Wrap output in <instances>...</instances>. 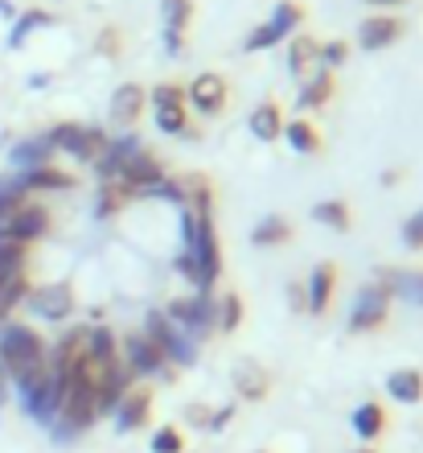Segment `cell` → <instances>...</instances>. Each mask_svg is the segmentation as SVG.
Masks as SVG:
<instances>
[{"label":"cell","mask_w":423,"mask_h":453,"mask_svg":"<svg viewBox=\"0 0 423 453\" xmlns=\"http://www.w3.org/2000/svg\"><path fill=\"white\" fill-rule=\"evenodd\" d=\"M165 318L181 330V334H189L193 342H201V338L214 330V301H210V293H198V297H177V301H169Z\"/></svg>","instance_id":"obj_4"},{"label":"cell","mask_w":423,"mask_h":453,"mask_svg":"<svg viewBox=\"0 0 423 453\" xmlns=\"http://www.w3.org/2000/svg\"><path fill=\"white\" fill-rule=\"evenodd\" d=\"M358 453H374V449H358Z\"/></svg>","instance_id":"obj_44"},{"label":"cell","mask_w":423,"mask_h":453,"mask_svg":"<svg viewBox=\"0 0 423 453\" xmlns=\"http://www.w3.org/2000/svg\"><path fill=\"white\" fill-rule=\"evenodd\" d=\"M366 4H374V9H395V4H407V0H366Z\"/></svg>","instance_id":"obj_42"},{"label":"cell","mask_w":423,"mask_h":453,"mask_svg":"<svg viewBox=\"0 0 423 453\" xmlns=\"http://www.w3.org/2000/svg\"><path fill=\"white\" fill-rule=\"evenodd\" d=\"M226 96H230V91H226V79L223 74H214V71L198 74V79L189 83V91H185V99L201 111V116H218V111L226 108Z\"/></svg>","instance_id":"obj_10"},{"label":"cell","mask_w":423,"mask_h":453,"mask_svg":"<svg viewBox=\"0 0 423 453\" xmlns=\"http://www.w3.org/2000/svg\"><path fill=\"white\" fill-rule=\"evenodd\" d=\"M124 363H128V371H136V375H156V371L165 367V355L144 334H128L124 338Z\"/></svg>","instance_id":"obj_14"},{"label":"cell","mask_w":423,"mask_h":453,"mask_svg":"<svg viewBox=\"0 0 423 453\" xmlns=\"http://www.w3.org/2000/svg\"><path fill=\"white\" fill-rule=\"evenodd\" d=\"M54 149H62V153H71V157H79V161H99L103 157V149H107V136H103V128H87V124H58V128L46 136Z\"/></svg>","instance_id":"obj_6"},{"label":"cell","mask_w":423,"mask_h":453,"mask_svg":"<svg viewBox=\"0 0 423 453\" xmlns=\"http://www.w3.org/2000/svg\"><path fill=\"white\" fill-rule=\"evenodd\" d=\"M49 153H54V144L46 141V136H34V141H21V144H12V169L17 173H25V169H37V165H49Z\"/></svg>","instance_id":"obj_21"},{"label":"cell","mask_w":423,"mask_h":453,"mask_svg":"<svg viewBox=\"0 0 423 453\" xmlns=\"http://www.w3.org/2000/svg\"><path fill=\"white\" fill-rule=\"evenodd\" d=\"M17 178H21V186L29 194H34V190H71V186H74L71 173H62V169H54V165L25 169V173H17Z\"/></svg>","instance_id":"obj_24"},{"label":"cell","mask_w":423,"mask_h":453,"mask_svg":"<svg viewBox=\"0 0 423 453\" xmlns=\"http://www.w3.org/2000/svg\"><path fill=\"white\" fill-rule=\"evenodd\" d=\"M235 392L243 395V400H263V395L271 392L268 371L259 367V363H251V358H238L235 363Z\"/></svg>","instance_id":"obj_18"},{"label":"cell","mask_w":423,"mask_h":453,"mask_svg":"<svg viewBox=\"0 0 423 453\" xmlns=\"http://www.w3.org/2000/svg\"><path fill=\"white\" fill-rule=\"evenodd\" d=\"M153 104H156V108H185V87L161 83V87L153 91Z\"/></svg>","instance_id":"obj_36"},{"label":"cell","mask_w":423,"mask_h":453,"mask_svg":"<svg viewBox=\"0 0 423 453\" xmlns=\"http://www.w3.org/2000/svg\"><path fill=\"white\" fill-rule=\"evenodd\" d=\"M403 37V21L399 17H387V12H378V17H366L362 29H358V46L362 50H382L390 42H399Z\"/></svg>","instance_id":"obj_15"},{"label":"cell","mask_w":423,"mask_h":453,"mask_svg":"<svg viewBox=\"0 0 423 453\" xmlns=\"http://www.w3.org/2000/svg\"><path fill=\"white\" fill-rule=\"evenodd\" d=\"M185 251L198 264V293H210L218 273H223V248H218V231H214L210 215H198V231L185 243Z\"/></svg>","instance_id":"obj_2"},{"label":"cell","mask_w":423,"mask_h":453,"mask_svg":"<svg viewBox=\"0 0 423 453\" xmlns=\"http://www.w3.org/2000/svg\"><path fill=\"white\" fill-rule=\"evenodd\" d=\"M0 367L9 383H17V392H29L49 367V350L42 334L21 322H4L0 326Z\"/></svg>","instance_id":"obj_1"},{"label":"cell","mask_w":423,"mask_h":453,"mask_svg":"<svg viewBox=\"0 0 423 453\" xmlns=\"http://www.w3.org/2000/svg\"><path fill=\"white\" fill-rule=\"evenodd\" d=\"M161 21H165V50L177 58L185 50V29L193 21V0H161Z\"/></svg>","instance_id":"obj_11"},{"label":"cell","mask_w":423,"mask_h":453,"mask_svg":"<svg viewBox=\"0 0 423 453\" xmlns=\"http://www.w3.org/2000/svg\"><path fill=\"white\" fill-rule=\"evenodd\" d=\"M156 128H161V132H173V136L189 132V116H185V108H156Z\"/></svg>","instance_id":"obj_35"},{"label":"cell","mask_w":423,"mask_h":453,"mask_svg":"<svg viewBox=\"0 0 423 453\" xmlns=\"http://www.w3.org/2000/svg\"><path fill=\"white\" fill-rule=\"evenodd\" d=\"M181 433L173 429V425H165V429H156V437H153V453H181Z\"/></svg>","instance_id":"obj_37"},{"label":"cell","mask_w":423,"mask_h":453,"mask_svg":"<svg viewBox=\"0 0 423 453\" xmlns=\"http://www.w3.org/2000/svg\"><path fill=\"white\" fill-rule=\"evenodd\" d=\"M46 25H54V17H49V12H25L21 21L12 25V37H9V46H25V37L34 34V29H46Z\"/></svg>","instance_id":"obj_34"},{"label":"cell","mask_w":423,"mask_h":453,"mask_svg":"<svg viewBox=\"0 0 423 453\" xmlns=\"http://www.w3.org/2000/svg\"><path fill=\"white\" fill-rule=\"evenodd\" d=\"M403 243H407L412 251H419V248H423V206L415 211L412 219H407V223H403Z\"/></svg>","instance_id":"obj_39"},{"label":"cell","mask_w":423,"mask_h":453,"mask_svg":"<svg viewBox=\"0 0 423 453\" xmlns=\"http://www.w3.org/2000/svg\"><path fill=\"white\" fill-rule=\"evenodd\" d=\"M345 54H350V46H345V42H325V46H321V71L341 66V62H345Z\"/></svg>","instance_id":"obj_40"},{"label":"cell","mask_w":423,"mask_h":453,"mask_svg":"<svg viewBox=\"0 0 423 453\" xmlns=\"http://www.w3.org/2000/svg\"><path fill=\"white\" fill-rule=\"evenodd\" d=\"M119 206H124V190L107 181V186H103V194H99V219H111V215H116V211H119Z\"/></svg>","instance_id":"obj_38"},{"label":"cell","mask_w":423,"mask_h":453,"mask_svg":"<svg viewBox=\"0 0 423 453\" xmlns=\"http://www.w3.org/2000/svg\"><path fill=\"white\" fill-rule=\"evenodd\" d=\"M148 408H153V392L148 388H136V392H124L116 404V425L119 433H132V429H144L148 420Z\"/></svg>","instance_id":"obj_16"},{"label":"cell","mask_w":423,"mask_h":453,"mask_svg":"<svg viewBox=\"0 0 423 453\" xmlns=\"http://www.w3.org/2000/svg\"><path fill=\"white\" fill-rule=\"evenodd\" d=\"M251 132H255V141H280L283 136L280 104H259V108L251 111Z\"/></svg>","instance_id":"obj_26"},{"label":"cell","mask_w":423,"mask_h":453,"mask_svg":"<svg viewBox=\"0 0 423 453\" xmlns=\"http://www.w3.org/2000/svg\"><path fill=\"white\" fill-rule=\"evenodd\" d=\"M300 21H305V9H300V0H280V4L271 9V21L259 25V29H251V34H247L243 50H247V54H255V50H271L276 42H283V37L292 34Z\"/></svg>","instance_id":"obj_5"},{"label":"cell","mask_w":423,"mask_h":453,"mask_svg":"<svg viewBox=\"0 0 423 453\" xmlns=\"http://www.w3.org/2000/svg\"><path fill=\"white\" fill-rule=\"evenodd\" d=\"M333 96V74L329 71H317L313 79H305V91H300V99H296V108L300 111H317L325 108Z\"/></svg>","instance_id":"obj_27"},{"label":"cell","mask_w":423,"mask_h":453,"mask_svg":"<svg viewBox=\"0 0 423 453\" xmlns=\"http://www.w3.org/2000/svg\"><path fill=\"white\" fill-rule=\"evenodd\" d=\"M390 293L382 280H370V285L358 293V301H353V313H350V334H366V330H378V326L387 322L390 313Z\"/></svg>","instance_id":"obj_7"},{"label":"cell","mask_w":423,"mask_h":453,"mask_svg":"<svg viewBox=\"0 0 423 453\" xmlns=\"http://www.w3.org/2000/svg\"><path fill=\"white\" fill-rule=\"evenodd\" d=\"M140 111H144V87L124 83L116 96H111V119H116V124H136Z\"/></svg>","instance_id":"obj_23"},{"label":"cell","mask_w":423,"mask_h":453,"mask_svg":"<svg viewBox=\"0 0 423 453\" xmlns=\"http://www.w3.org/2000/svg\"><path fill=\"white\" fill-rule=\"evenodd\" d=\"M382 429H387V412H382V404L366 400V404L353 408V433H358L362 441H374V437H382Z\"/></svg>","instance_id":"obj_25"},{"label":"cell","mask_w":423,"mask_h":453,"mask_svg":"<svg viewBox=\"0 0 423 453\" xmlns=\"http://www.w3.org/2000/svg\"><path fill=\"white\" fill-rule=\"evenodd\" d=\"M25 203H29V190L21 186V178H17V173H4V178H0V226L9 223Z\"/></svg>","instance_id":"obj_29"},{"label":"cell","mask_w":423,"mask_h":453,"mask_svg":"<svg viewBox=\"0 0 423 453\" xmlns=\"http://www.w3.org/2000/svg\"><path fill=\"white\" fill-rule=\"evenodd\" d=\"M333 285H337V264H317L313 276H308L305 288V310L308 313H325L333 301Z\"/></svg>","instance_id":"obj_17"},{"label":"cell","mask_w":423,"mask_h":453,"mask_svg":"<svg viewBox=\"0 0 423 453\" xmlns=\"http://www.w3.org/2000/svg\"><path fill=\"white\" fill-rule=\"evenodd\" d=\"M313 219L317 223H325V226H333V231H350V206L341 203V198H329V203H321V206H313Z\"/></svg>","instance_id":"obj_32"},{"label":"cell","mask_w":423,"mask_h":453,"mask_svg":"<svg viewBox=\"0 0 423 453\" xmlns=\"http://www.w3.org/2000/svg\"><path fill=\"white\" fill-rule=\"evenodd\" d=\"M25 260H29V243L9 231H0V285L9 280V276L25 273Z\"/></svg>","instance_id":"obj_22"},{"label":"cell","mask_w":423,"mask_h":453,"mask_svg":"<svg viewBox=\"0 0 423 453\" xmlns=\"http://www.w3.org/2000/svg\"><path fill=\"white\" fill-rule=\"evenodd\" d=\"M29 310L42 318V322H62V318H71L74 310V288L62 280V285H42V288H29Z\"/></svg>","instance_id":"obj_9"},{"label":"cell","mask_w":423,"mask_h":453,"mask_svg":"<svg viewBox=\"0 0 423 453\" xmlns=\"http://www.w3.org/2000/svg\"><path fill=\"white\" fill-rule=\"evenodd\" d=\"M9 400V375H4V367H0V404Z\"/></svg>","instance_id":"obj_43"},{"label":"cell","mask_w":423,"mask_h":453,"mask_svg":"<svg viewBox=\"0 0 423 453\" xmlns=\"http://www.w3.org/2000/svg\"><path fill=\"white\" fill-rule=\"evenodd\" d=\"M144 338L165 355V363H177V367H189V363L198 358V342L189 334H181L165 313H156V310L148 313V322H144Z\"/></svg>","instance_id":"obj_3"},{"label":"cell","mask_w":423,"mask_h":453,"mask_svg":"<svg viewBox=\"0 0 423 453\" xmlns=\"http://www.w3.org/2000/svg\"><path fill=\"white\" fill-rule=\"evenodd\" d=\"M87 350H91V326H74L66 338H58V346H54L49 363L71 375V371H79V363L87 358Z\"/></svg>","instance_id":"obj_13"},{"label":"cell","mask_w":423,"mask_h":453,"mask_svg":"<svg viewBox=\"0 0 423 453\" xmlns=\"http://www.w3.org/2000/svg\"><path fill=\"white\" fill-rule=\"evenodd\" d=\"M0 231H9V235L25 239V243H34V239H42L49 231V211L42 203H34V198H29V203H25L21 211L9 219V223L0 226Z\"/></svg>","instance_id":"obj_12"},{"label":"cell","mask_w":423,"mask_h":453,"mask_svg":"<svg viewBox=\"0 0 423 453\" xmlns=\"http://www.w3.org/2000/svg\"><path fill=\"white\" fill-rule=\"evenodd\" d=\"M103 54H116V29H103V42H99Z\"/></svg>","instance_id":"obj_41"},{"label":"cell","mask_w":423,"mask_h":453,"mask_svg":"<svg viewBox=\"0 0 423 453\" xmlns=\"http://www.w3.org/2000/svg\"><path fill=\"white\" fill-rule=\"evenodd\" d=\"M251 239H255L259 248H280V243H288V239H292V223H288V219H280V215H268L263 223H255Z\"/></svg>","instance_id":"obj_30"},{"label":"cell","mask_w":423,"mask_h":453,"mask_svg":"<svg viewBox=\"0 0 423 453\" xmlns=\"http://www.w3.org/2000/svg\"><path fill=\"white\" fill-rule=\"evenodd\" d=\"M288 66L300 79H313L321 71V42L317 37H292L288 42Z\"/></svg>","instance_id":"obj_20"},{"label":"cell","mask_w":423,"mask_h":453,"mask_svg":"<svg viewBox=\"0 0 423 453\" xmlns=\"http://www.w3.org/2000/svg\"><path fill=\"white\" fill-rule=\"evenodd\" d=\"M382 285L390 297H403L407 305H423V273H415V268H390V273H382Z\"/></svg>","instance_id":"obj_19"},{"label":"cell","mask_w":423,"mask_h":453,"mask_svg":"<svg viewBox=\"0 0 423 453\" xmlns=\"http://www.w3.org/2000/svg\"><path fill=\"white\" fill-rule=\"evenodd\" d=\"M165 181V169H161V161H156L153 153H144V149H136V153L119 165V178L116 186L124 194H156V186Z\"/></svg>","instance_id":"obj_8"},{"label":"cell","mask_w":423,"mask_h":453,"mask_svg":"<svg viewBox=\"0 0 423 453\" xmlns=\"http://www.w3.org/2000/svg\"><path fill=\"white\" fill-rule=\"evenodd\" d=\"M238 318H243V301H238V293H226L223 301H214V326H223V330H235Z\"/></svg>","instance_id":"obj_33"},{"label":"cell","mask_w":423,"mask_h":453,"mask_svg":"<svg viewBox=\"0 0 423 453\" xmlns=\"http://www.w3.org/2000/svg\"><path fill=\"white\" fill-rule=\"evenodd\" d=\"M387 392L399 400V404H419L423 400V375L419 371H412V367H403V371H395L387 380Z\"/></svg>","instance_id":"obj_28"},{"label":"cell","mask_w":423,"mask_h":453,"mask_svg":"<svg viewBox=\"0 0 423 453\" xmlns=\"http://www.w3.org/2000/svg\"><path fill=\"white\" fill-rule=\"evenodd\" d=\"M283 128H288V144H292L296 153H321V132L308 119H292Z\"/></svg>","instance_id":"obj_31"}]
</instances>
